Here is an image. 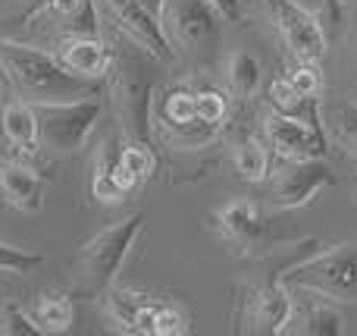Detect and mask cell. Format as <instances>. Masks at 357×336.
<instances>
[{
    "mask_svg": "<svg viewBox=\"0 0 357 336\" xmlns=\"http://www.w3.org/2000/svg\"><path fill=\"white\" fill-rule=\"evenodd\" d=\"M47 13L63 22L66 38L98 35V10H94V0H47Z\"/></svg>",
    "mask_w": 357,
    "mask_h": 336,
    "instance_id": "cell-19",
    "label": "cell"
},
{
    "mask_svg": "<svg viewBox=\"0 0 357 336\" xmlns=\"http://www.w3.org/2000/svg\"><path fill=\"white\" fill-rule=\"evenodd\" d=\"M226 79H229L232 94H238L241 101H248L260 92V85H264V66H260V60L251 54V50H235V54L229 57Z\"/></svg>",
    "mask_w": 357,
    "mask_h": 336,
    "instance_id": "cell-21",
    "label": "cell"
},
{
    "mask_svg": "<svg viewBox=\"0 0 357 336\" xmlns=\"http://www.w3.org/2000/svg\"><path fill=\"white\" fill-rule=\"evenodd\" d=\"M31 318L41 333H66L75 321V305L66 293H41L35 299Z\"/></svg>",
    "mask_w": 357,
    "mask_h": 336,
    "instance_id": "cell-18",
    "label": "cell"
},
{
    "mask_svg": "<svg viewBox=\"0 0 357 336\" xmlns=\"http://www.w3.org/2000/svg\"><path fill=\"white\" fill-rule=\"evenodd\" d=\"M116 161L135 189L142 186V182H148L151 173L157 170V154H154V148H151V142H126V148L116 151Z\"/></svg>",
    "mask_w": 357,
    "mask_h": 336,
    "instance_id": "cell-24",
    "label": "cell"
},
{
    "mask_svg": "<svg viewBox=\"0 0 357 336\" xmlns=\"http://www.w3.org/2000/svg\"><path fill=\"white\" fill-rule=\"evenodd\" d=\"M220 22L222 13L216 10L213 0H167L160 16L169 44L188 54L213 48L220 41Z\"/></svg>",
    "mask_w": 357,
    "mask_h": 336,
    "instance_id": "cell-6",
    "label": "cell"
},
{
    "mask_svg": "<svg viewBox=\"0 0 357 336\" xmlns=\"http://www.w3.org/2000/svg\"><path fill=\"white\" fill-rule=\"evenodd\" d=\"M110 101L126 142H151L154 132V79L138 57L119 54L110 63Z\"/></svg>",
    "mask_w": 357,
    "mask_h": 336,
    "instance_id": "cell-4",
    "label": "cell"
},
{
    "mask_svg": "<svg viewBox=\"0 0 357 336\" xmlns=\"http://www.w3.org/2000/svg\"><path fill=\"white\" fill-rule=\"evenodd\" d=\"M44 264L41 251H29V249H16V245L0 242V270L3 274H31Z\"/></svg>",
    "mask_w": 357,
    "mask_h": 336,
    "instance_id": "cell-27",
    "label": "cell"
},
{
    "mask_svg": "<svg viewBox=\"0 0 357 336\" xmlns=\"http://www.w3.org/2000/svg\"><path fill=\"white\" fill-rule=\"evenodd\" d=\"M333 182L335 176L323 157H304V161H289L276 176H270L266 192H270V205L291 211V207H304Z\"/></svg>",
    "mask_w": 357,
    "mask_h": 336,
    "instance_id": "cell-10",
    "label": "cell"
},
{
    "mask_svg": "<svg viewBox=\"0 0 357 336\" xmlns=\"http://www.w3.org/2000/svg\"><path fill=\"white\" fill-rule=\"evenodd\" d=\"M144 299H148V295L132 293V289H116V286H107L104 293H100V302H104L107 314H110V321L123 333H135V318H138V308L144 305Z\"/></svg>",
    "mask_w": 357,
    "mask_h": 336,
    "instance_id": "cell-23",
    "label": "cell"
},
{
    "mask_svg": "<svg viewBox=\"0 0 357 336\" xmlns=\"http://www.w3.org/2000/svg\"><path fill=\"white\" fill-rule=\"evenodd\" d=\"M323 129L339 142L351 161H357V104L351 101H335L323 110Z\"/></svg>",
    "mask_w": 357,
    "mask_h": 336,
    "instance_id": "cell-20",
    "label": "cell"
},
{
    "mask_svg": "<svg viewBox=\"0 0 357 336\" xmlns=\"http://www.w3.org/2000/svg\"><path fill=\"white\" fill-rule=\"evenodd\" d=\"M110 19L126 31L132 44H138L142 50H148L157 60H173L176 48L169 44L167 31H163L160 19H154L148 10H144L138 0H104Z\"/></svg>",
    "mask_w": 357,
    "mask_h": 336,
    "instance_id": "cell-12",
    "label": "cell"
},
{
    "mask_svg": "<svg viewBox=\"0 0 357 336\" xmlns=\"http://www.w3.org/2000/svg\"><path fill=\"white\" fill-rule=\"evenodd\" d=\"M238 299V333H260L273 336L282 333L291 314V289L282 286L279 280H270L264 286H245Z\"/></svg>",
    "mask_w": 357,
    "mask_h": 336,
    "instance_id": "cell-8",
    "label": "cell"
},
{
    "mask_svg": "<svg viewBox=\"0 0 357 336\" xmlns=\"http://www.w3.org/2000/svg\"><path fill=\"white\" fill-rule=\"evenodd\" d=\"M351 198H354V205H357V176L351 180Z\"/></svg>",
    "mask_w": 357,
    "mask_h": 336,
    "instance_id": "cell-32",
    "label": "cell"
},
{
    "mask_svg": "<svg viewBox=\"0 0 357 336\" xmlns=\"http://www.w3.org/2000/svg\"><path fill=\"white\" fill-rule=\"evenodd\" d=\"M144 226V214H129V217L116 220V224L104 226L94 233L85 245L79 249L73 261V277H75V293L82 295H100L113 280L119 277L126 258H129L132 245H135L138 233Z\"/></svg>",
    "mask_w": 357,
    "mask_h": 336,
    "instance_id": "cell-2",
    "label": "cell"
},
{
    "mask_svg": "<svg viewBox=\"0 0 357 336\" xmlns=\"http://www.w3.org/2000/svg\"><path fill=\"white\" fill-rule=\"evenodd\" d=\"M282 333H301V336H342L345 333V318L333 305V299L326 295L307 293V302L295 305L291 302L289 324Z\"/></svg>",
    "mask_w": 357,
    "mask_h": 336,
    "instance_id": "cell-13",
    "label": "cell"
},
{
    "mask_svg": "<svg viewBox=\"0 0 357 336\" xmlns=\"http://www.w3.org/2000/svg\"><path fill=\"white\" fill-rule=\"evenodd\" d=\"M266 6H270V16L276 22L279 35H282L285 48L291 50V57L320 63L329 48V38L323 31L320 19H317V13H310L298 0H266Z\"/></svg>",
    "mask_w": 357,
    "mask_h": 336,
    "instance_id": "cell-7",
    "label": "cell"
},
{
    "mask_svg": "<svg viewBox=\"0 0 357 336\" xmlns=\"http://www.w3.org/2000/svg\"><path fill=\"white\" fill-rule=\"evenodd\" d=\"M232 161H235V173L245 182H264L270 176V157L260 138L254 136H238L232 145Z\"/></svg>",
    "mask_w": 357,
    "mask_h": 336,
    "instance_id": "cell-22",
    "label": "cell"
},
{
    "mask_svg": "<svg viewBox=\"0 0 357 336\" xmlns=\"http://www.w3.org/2000/svg\"><path fill=\"white\" fill-rule=\"evenodd\" d=\"M213 224H216V233H220L238 255H254V251H260V249L266 251L276 220H273L270 214H264V207H260L257 201L235 198V201H226V205L213 214Z\"/></svg>",
    "mask_w": 357,
    "mask_h": 336,
    "instance_id": "cell-9",
    "label": "cell"
},
{
    "mask_svg": "<svg viewBox=\"0 0 357 336\" xmlns=\"http://www.w3.org/2000/svg\"><path fill=\"white\" fill-rule=\"evenodd\" d=\"M195 117L207 126H222L229 117V98L216 88H201L195 92Z\"/></svg>",
    "mask_w": 357,
    "mask_h": 336,
    "instance_id": "cell-25",
    "label": "cell"
},
{
    "mask_svg": "<svg viewBox=\"0 0 357 336\" xmlns=\"http://www.w3.org/2000/svg\"><path fill=\"white\" fill-rule=\"evenodd\" d=\"M138 3H142L154 19H160V16H163V6H167V0H138Z\"/></svg>",
    "mask_w": 357,
    "mask_h": 336,
    "instance_id": "cell-31",
    "label": "cell"
},
{
    "mask_svg": "<svg viewBox=\"0 0 357 336\" xmlns=\"http://www.w3.org/2000/svg\"><path fill=\"white\" fill-rule=\"evenodd\" d=\"M264 136L270 148H276L279 157L285 161H304V157H326L329 136L323 126H310L304 119L285 117V113L273 110L264 119Z\"/></svg>",
    "mask_w": 357,
    "mask_h": 336,
    "instance_id": "cell-11",
    "label": "cell"
},
{
    "mask_svg": "<svg viewBox=\"0 0 357 336\" xmlns=\"http://www.w3.org/2000/svg\"><path fill=\"white\" fill-rule=\"evenodd\" d=\"M132 180L123 173L116 161V151L110 145H104L98 154V163H94V176H91V195L100 201V205H116L126 195L132 192Z\"/></svg>",
    "mask_w": 357,
    "mask_h": 336,
    "instance_id": "cell-16",
    "label": "cell"
},
{
    "mask_svg": "<svg viewBox=\"0 0 357 336\" xmlns=\"http://www.w3.org/2000/svg\"><path fill=\"white\" fill-rule=\"evenodd\" d=\"M188 330V314L173 302H154L151 318V336H178Z\"/></svg>",
    "mask_w": 357,
    "mask_h": 336,
    "instance_id": "cell-26",
    "label": "cell"
},
{
    "mask_svg": "<svg viewBox=\"0 0 357 336\" xmlns=\"http://www.w3.org/2000/svg\"><path fill=\"white\" fill-rule=\"evenodd\" d=\"M0 132H3L6 145L16 151H35L38 145V123L35 110L29 101L13 98L0 107Z\"/></svg>",
    "mask_w": 357,
    "mask_h": 336,
    "instance_id": "cell-17",
    "label": "cell"
},
{
    "mask_svg": "<svg viewBox=\"0 0 357 336\" xmlns=\"http://www.w3.org/2000/svg\"><path fill=\"white\" fill-rule=\"evenodd\" d=\"M60 63L69 69V73L98 82L110 73L113 50L107 48L98 35H75V38H66V44H63Z\"/></svg>",
    "mask_w": 357,
    "mask_h": 336,
    "instance_id": "cell-14",
    "label": "cell"
},
{
    "mask_svg": "<svg viewBox=\"0 0 357 336\" xmlns=\"http://www.w3.org/2000/svg\"><path fill=\"white\" fill-rule=\"evenodd\" d=\"M0 69L10 75L19 98L35 104V101H69L94 92L91 79L69 73L60 63V57L47 54L31 44H16L0 38Z\"/></svg>",
    "mask_w": 357,
    "mask_h": 336,
    "instance_id": "cell-1",
    "label": "cell"
},
{
    "mask_svg": "<svg viewBox=\"0 0 357 336\" xmlns=\"http://www.w3.org/2000/svg\"><path fill=\"white\" fill-rule=\"evenodd\" d=\"M216 10L222 13V19H238L241 16V3L238 0H213Z\"/></svg>",
    "mask_w": 357,
    "mask_h": 336,
    "instance_id": "cell-30",
    "label": "cell"
},
{
    "mask_svg": "<svg viewBox=\"0 0 357 336\" xmlns=\"http://www.w3.org/2000/svg\"><path fill=\"white\" fill-rule=\"evenodd\" d=\"M0 198L10 207H16V211L35 214L41 211L44 180L31 167H25V163L6 161L0 163Z\"/></svg>",
    "mask_w": 357,
    "mask_h": 336,
    "instance_id": "cell-15",
    "label": "cell"
},
{
    "mask_svg": "<svg viewBox=\"0 0 357 336\" xmlns=\"http://www.w3.org/2000/svg\"><path fill=\"white\" fill-rule=\"evenodd\" d=\"M279 283L333 302H357V242L320 245L314 255L282 270Z\"/></svg>",
    "mask_w": 357,
    "mask_h": 336,
    "instance_id": "cell-3",
    "label": "cell"
},
{
    "mask_svg": "<svg viewBox=\"0 0 357 336\" xmlns=\"http://www.w3.org/2000/svg\"><path fill=\"white\" fill-rule=\"evenodd\" d=\"M31 110L38 123V142L56 154H75L104 117V101L91 92L69 101H35Z\"/></svg>",
    "mask_w": 357,
    "mask_h": 336,
    "instance_id": "cell-5",
    "label": "cell"
},
{
    "mask_svg": "<svg viewBox=\"0 0 357 336\" xmlns=\"http://www.w3.org/2000/svg\"><path fill=\"white\" fill-rule=\"evenodd\" d=\"M35 318L13 302H0V336H38Z\"/></svg>",
    "mask_w": 357,
    "mask_h": 336,
    "instance_id": "cell-29",
    "label": "cell"
},
{
    "mask_svg": "<svg viewBox=\"0 0 357 336\" xmlns=\"http://www.w3.org/2000/svg\"><path fill=\"white\" fill-rule=\"evenodd\" d=\"M289 85L295 88L301 98H320L323 92V73H320V63H307V60H298L295 69L285 73Z\"/></svg>",
    "mask_w": 357,
    "mask_h": 336,
    "instance_id": "cell-28",
    "label": "cell"
}]
</instances>
